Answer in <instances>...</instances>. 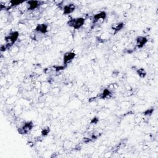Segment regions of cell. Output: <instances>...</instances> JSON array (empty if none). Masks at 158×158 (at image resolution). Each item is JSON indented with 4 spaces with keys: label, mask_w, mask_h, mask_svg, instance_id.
<instances>
[{
    "label": "cell",
    "mask_w": 158,
    "mask_h": 158,
    "mask_svg": "<svg viewBox=\"0 0 158 158\" xmlns=\"http://www.w3.org/2000/svg\"><path fill=\"white\" fill-rule=\"evenodd\" d=\"M19 38V33L17 31L13 32L9 34L8 35L5 37V41L6 45L7 46V48H11L12 46L16 43L18 38Z\"/></svg>",
    "instance_id": "6da1fadb"
},
{
    "label": "cell",
    "mask_w": 158,
    "mask_h": 158,
    "mask_svg": "<svg viewBox=\"0 0 158 158\" xmlns=\"http://www.w3.org/2000/svg\"><path fill=\"white\" fill-rule=\"evenodd\" d=\"M85 19L83 17H77L72 19L67 22V25L74 29L78 30L84 25Z\"/></svg>",
    "instance_id": "7a4b0ae2"
},
{
    "label": "cell",
    "mask_w": 158,
    "mask_h": 158,
    "mask_svg": "<svg viewBox=\"0 0 158 158\" xmlns=\"http://www.w3.org/2000/svg\"><path fill=\"white\" fill-rule=\"evenodd\" d=\"M33 126L32 122H25L18 129V132L20 134H28L32 130Z\"/></svg>",
    "instance_id": "3957f363"
},
{
    "label": "cell",
    "mask_w": 158,
    "mask_h": 158,
    "mask_svg": "<svg viewBox=\"0 0 158 158\" xmlns=\"http://www.w3.org/2000/svg\"><path fill=\"white\" fill-rule=\"evenodd\" d=\"M106 13L105 11H102V12L99 13L98 14H95L93 17V24H100L105 21V20L106 18Z\"/></svg>",
    "instance_id": "277c9868"
},
{
    "label": "cell",
    "mask_w": 158,
    "mask_h": 158,
    "mask_svg": "<svg viewBox=\"0 0 158 158\" xmlns=\"http://www.w3.org/2000/svg\"><path fill=\"white\" fill-rule=\"evenodd\" d=\"M35 31L37 33L44 35L48 32V25L44 24V23L39 24L36 26L35 29Z\"/></svg>",
    "instance_id": "5b68a950"
},
{
    "label": "cell",
    "mask_w": 158,
    "mask_h": 158,
    "mask_svg": "<svg viewBox=\"0 0 158 158\" xmlns=\"http://www.w3.org/2000/svg\"><path fill=\"white\" fill-rule=\"evenodd\" d=\"M148 39L145 37L139 36L136 38V45L138 48H141L147 43Z\"/></svg>",
    "instance_id": "8992f818"
},
{
    "label": "cell",
    "mask_w": 158,
    "mask_h": 158,
    "mask_svg": "<svg viewBox=\"0 0 158 158\" xmlns=\"http://www.w3.org/2000/svg\"><path fill=\"white\" fill-rule=\"evenodd\" d=\"M75 56V54L73 52H67L64 55L63 61L64 64L65 65H67L69 63H70L71 61L74 59Z\"/></svg>",
    "instance_id": "52a82bcc"
},
{
    "label": "cell",
    "mask_w": 158,
    "mask_h": 158,
    "mask_svg": "<svg viewBox=\"0 0 158 158\" xmlns=\"http://www.w3.org/2000/svg\"><path fill=\"white\" fill-rule=\"evenodd\" d=\"M75 9V5H74V4H69V5H65L63 9L64 14H65V15L70 14L73 12H74Z\"/></svg>",
    "instance_id": "ba28073f"
},
{
    "label": "cell",
    "mask_w": 158,
    "mask_h": 158,
    "mask_svg": "<svg viewBox=\"0 0 158 158\" xmlns=\"http://www.w3.org/2000/svg\"><path fill=\"white\" fill-rule=\"evenodd\" d=\"M29 10H34L40 6V2L38 1H29L27 2Z\"/></svg>",
    "instance_id": "9c48e42d"
},
{
    "label": "cell",
    "mask_w": 158,
    "mask_h": 158,
    "mask_svg": "<svg viewBox=\"0 0 158 158\" xmlns=\"http://www.w3.org/2000/svg\"><path fill=\"white\" fill-rule=\"evenodd\" d=\"M124 24L123 22H119V23H117V24H113V25H112V30H113L114 31H115V32H118L119 31V30H121L123 29V27H124Z\"/></svg>",
    "instance_id": "30bf717a"
},
{
    "label": "cell",
    "mask_w": 158,
    "mask_h": 158,
    "mask_svg": "<svg viewBox=\"0 0 158 158\" xmlns=\"http://www.w3.org/2000/svg\"><path fill=\"white\" fill-rule=\"evenodd\" d=\"M112 94L109 89H105L103 91V93L101 94V98L102 99H106L109 98L111 96Z\"/></svg>",
    "instance_id": "8fae6325"
},
{
    "label": "cell",
    "mask_w": 158,
    "mask_h": 158,
    "mask_svg": "<svg viewBox=\"0 0 158 158\" xmlns=\"http://www.w3.org/2000/svg\"><path fill=\"white\" fill-rule=\"evenodd\" d=\"M137 72V74H138V75H139L141 78L145 77L146 75V72L145 71V70L143 68H141V69H138Z\"/></svg>",
    "instance_id": "7c38bea8"
},
{
    "label": "cell",
    "mask_w": 158,
    "mask_h": 158,
    "mask_svg": "<svg viewBox=\"0 0 158 158\" xmlns=\"http://www.w3.org/2000/svg\"><path fill=\"white\" fill-rule=\"evenodd\" d=\"M49 132H50V129L49 127H45V128H44L41 131V135L43 137L47 136L48 135V134L49 133Z\"/></svg>",
    "instance_id": "4fadbf2b"
},
{
    "label": "cell",
    "mask_w": 158,
    "mask_h": 158,
    "mask_svg": "<svg viewBox=\"0 0 158 158\" xmlns=\"http://www.w3.org/2000/svg\"><path fill=\"white\" fill-rule=\"evenodd\" d=\"M9 3L11 4V6H10V7H14V6H16L17 5H21V4L22 3V2L21 1H11L9 2Z\"/></svg>",
    "instance_id": "5bb4252c"
},
{
    "label": "cell",
    "mask_w": 158,
    "mask_h": 158,
    "mask_svg": "<svg viewBox=\"0 0 158 158\" xmlns=\"http://www.w3.org/2000/svg\"><path fill=\"white\" fill-rule=\"evenodd\" d=\"M154 111V109H148L146 110L145 113H144V114L145 115H151L153 114V112Z\"/></svg>",
    "instance_id": "9a60e30c"
},
{
    "label": "cell",
    "mask_w": 158,
    "mask_h": 158,
    "mask_svg": "<svg viewBox=\"0 0 158 158\" xmlns=\"http://www.w3.org/2000/svg\"><path fill=\"white\" fill-rule=\"evenodd\" d=\"M98 121V119L96 118V117H95L93 118V119H92L91 121V124H97V122Z\"/></svg>",
    "instance_id": "2e32d148"
}]
</instances>
